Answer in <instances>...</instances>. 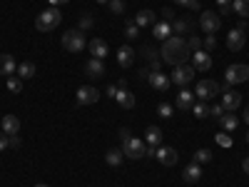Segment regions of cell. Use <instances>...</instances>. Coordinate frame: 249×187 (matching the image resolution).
I'll use <instances>...</instances> for the list:
<instances>
[{"instance_id":"cell-1","label":"cell","mask_w":249,"mask_h":187,"mask_svg":"<svg viewBox=\"0 0 249 187\" xmlns=\"http://www.w3.org/2000/svg\"><path fill=\"white\" fill-rule=\"evenodd\" d=\"M160 57H162V62H167V65L177 68V65H182V62L190 60L192 53H190V48H187V40L184 37L172 35V37L164 40V45L160 50Z\"/></svg>"},{"instance_id":"cell-2","label":"cell","mask_w":249,"mask_h":187,"mask_svg":"<svg viewBox=\"0 0 249 187\" xmlns=\"http://www.w3.org/2000/svg\"><path fill=\"white\" fill-rule=\"evenodd\" d=\"M60 20H62L60 10L57 8H48V10H43V13L35 18V28L40 33H50V30H55L60 25Z\"/></svg>"},{"instance_id":"cell-3","label":"cell","mask_w":249,"mask_h":187,"mask_svg":"<svg viewBox=\"0 0 249 187\" xmlns=\"http://www.w3.org/2000/svg\"><path fill=\"white\" fill-rule=\"evenodd\" d=\"M85 33L82 30H68L65 35H62V48L70 50V53H82L85 50Z\"/></svg>"},{"instance_id":"cell-4","label":"cell","mask_w":249,"mask_h":187,"mask_svg":"<svg viewBox=\"0 0 249 187\" xmlns=\"http://www.w3.org/2000/svg\"><path fill=\"white\" fill-rule=\"evenodd\" d=\"M249 80V65H242V62H237V65H230L224 73V88L230 85H237V82H247Z\"/></svg>"},{"instance_id":"cell-5","label":"cell","mask_w":249,"mask_h":187,"mask_svg":"<svg viewBox=\"0 0 249 187\" xmlns=\"http://www.w3.org/2000/svg\"><path fill=\"white\" fill-rule=\"evenodd\" d=\"M199 28H202L207 35H214V33L222 28V18H219V13H214V10H204V13H199Z\"/></svg>"},{"instance_id":"cell-6","label":"cell","mask_w":249,"mask_h":187,"mask_svg":"<svg viewBox=\"0 0 249 187\" xmlns=\"http://www.w3.org/2000/svg\"><path fill=\"white\" fill-rule=\"evenodd\" d=\"M195 65H187V62H182V65H177L175 68V73H172V82H175V85H179V88H184L187 85V82H192L195 80Z\"/></svg>"},{"instance_id":"cell-7","label":"cell","mask_w":249,"mask_h":187,"mask_svg":"<svg viewBox=\"0 0 249 187\" xmlns=\"http://www.w3.org/2000/svg\"><path fill=\"white\" fill-rule=\"evenodd\" d=\"M214 95H219V82H214V80H199L197 82L195 97H199L202 102H207V100H212Z\"/></svg>"},{"instance_id":"cell-8","label":"cell","mask_w":249,"mask_h":187,"mask_svg":"<svg viewBox=\"0 0 249 187\" xmlns=\"http://www.w3.org/2000/svg\"><path fill=\"white\" fill-rule=\"evenodd\" d=\"M144 148H147V142H144V140L130 137V142L122 145V152L127 155L130 160H140V157H144Z\"/></svg>"},{"instance_id":"cell-9","label":"cell","mask_w":249,"mask_h":187,"mask_svg":"<svg viewBox=\"0 0 249 187\" xmlns=\"http://www.w3.org/2000/svg\"><path fill=\"white\" fill-rule=\"evenodd\" d=\"M97 100H100V90L92 85H82L77 90V105H95Z\"/></svg>"},{"instance_id":"cell-10","label":"cell","mask_w":249,"mask_h":187,"mask_svg":"<svg viewBox=\"0 0 249 187\" xmlns=\"http://www.w3.org/2000/svg\"><path fill=\"white\" fill-rule=\"evenodd\" d=\"M219 105L227 110V112H234L239 105H242V95L237 93V90H224V95H222V102Z\"/></svg>"},{"instance_id":"cell-11","label":"cell","mask_w":249,"mask_h":187,"mask_svg":"<svg viewBox=\"0 0 249 187\" xmlns=\"http://www.w3.org/2000/svg\"><path fill=\"white\" fill-rule=\"evenodd\" d=\"M244 43H247V30H239V28L230 30V35H227V48L237 53L244 48Z\"/></svg>"},{"instance_id":"cell-12","label":"cell","mask_w":249,"mask_h":187,"mask_svg":"<svg viewBox=\"0 0 249 187\" xmlns=\"http://www.w3.org/2000/svg\"><path fill=\"white\" fill-rule=\"evenodd\" d=\"M192 62H195V70L207 73V70L212 68V55L207 53V50H197V53H192Z\"/></svg>"},{"instance_id":"cell-13","label":"cell","mask_w":249,"mask_h":187,"mask_svg":"<svg viewBox=\"0 0 249 187\" xmlns=\"http://www.w3.org/2000/svg\"><path fill=\"white\" fill-rule=\"evenodd\" d=\"M85 73L90 75V77H105V62L102 60H97V57H90L88 62H85Z\"/></svg>"},{"instance_id":"cell-14","label":"cell","mask_w":249,"mask_h":187,"mask_svg":"<svg viewBox=\"0 0 249 187\" xmlns=\"http://www.w3.org/2000/svg\"><path fill=\"white\" fill-rule=\"evenodd\" d=\"M88 48H90V55H92V57H97V60L107 57V43H105L102 37H92L90 43H88Z\"/></svg>"},{"instance_id":"cell-15","label":"cell","mask_w":249,"mask_h":187,"mask_svg":"<svg viewBox=\"0 0 249 187\" xmlns=\"http://www.w3.org/2000/svg\"><path fill=\"white\" fill-rule=\"evenodd\" d=\"M175 105H177V110H192V105H195V93H190V90L182 88V90L177 93Z\"/></svg>"},{"instance_id":"cell-16","label":"cell","mask_w":249,"mask_h":187,"mask_svg":"<svg viewBox=\"0 0 249 187\" xmlns=\"http://www.w3.org/2000/svg\"><path fill=\"white\" fill-rule=\"evenodd\" d=\"M147 80H150V85H152L155 90H160V93H164V90L170 88V82H172L164 73H150V75H147Z\"/></svg>"},{"instance_id":"cell-17","label":"cell","mask_w":249,"mask_h":187,"mask_svg":"<svg viewBox=\"0 0 249 187\" xmlns=\"http://www.w3.org/2000/svg\"><path fill=\"white\" fill-rule=\"evenodd\" d=\"M162 165H167V168H172V165L177 162V150L175 148H157V155H155Z\"/></svg>"},{"instance_id":"cell-18","label":"cell","mask_w":249,"mask_h":187,"mask_svg":"<svg viewBox=\"0 0 249 187\" xmlns=\"http://www.w3.org/2000/svg\"><path fill=\"white\" fill-rule=\"evenodd\" d=\"M199 177H202V168H199L197 162L187 165V168H184V172H182V180H184L187 185H195V182H197Z\"/></svg>"},{"instance_id":"cell-19","label":"cell","mask_w":249,"mask_h":187,"mask_svg":"<svg viewBox=\"0 0 249 187\" xmlns=\"http://www.w3.org/2000/svg\"><path fill=\"white\" fill-rule=\"evenodd\" d=\"M0 128H3L5 135H18L20 130V120L15 115H3V122H0Z\"/></svg>"},{"instance_id":"cell-20","label":"cell","mask_w":249,"mask_h":187,"mask_svg":"<svg viewBox=\"0 0 249 187\" xmlns=\"http://www.w3.org/2000/svg\"><path fill=\"white\" fill-rule=\"evenodd\" d=\"M117 62L122 68H130L132 62H135V50L130 48V45H122L120 50H117Z\"/></svg>"},{"instance_id":"cell-21","label":"cell","mask_w":249,"mask_h":187,"mask_svg":"<svg viewBox=\"0 0 249 187\" xmlns=\"http://www.w3.org/2000/svg\"><path fill=\"white\" fill-rule=\"evenodd\" d=\"M115 100H117V105L124 108V110H132V108H135V95H132L130 90H117Z\"/></svg>"},{"instance_id":"cell-22","label":"cell","mask_w":249,"mask_h":187,"mask_svg":"<svg viewBox=\"0 0 249 187\" xmlns=\"http://www.w3.org/2000/svg\"><path fill=\"white\" fill-rule=\"evenodd\" d=\"M192 28H195V23L190 18H177L175 23H172V33L175 35H184V33H192Z\"/></svg>"},{"instance_id":"cell-23","label":"cell","mask_w":249,"mask_h":187,"mask_svg":"<svg viewBox=\"0 0 249 187\" xmlns=\"http://www.w3.org/2000/svg\"><path fill=\"white\" fill-rule=\"evenodd\" d=\"M135 25H137V28H147V25H155V13H152V10H147V8H144V10H140V13L135 15Z\"/></svg>"},{"instance_id":"cell-24","label":"cell","mask_w":249,"mask_h":187,"mask_svg":"<svg viewBox=\"0 0 249 187\" xmlns=\"http://www.w3.org/2000/svg\"><path fill=\"white\" fill-rule=\"evenodd\" d=\"M15 70H18V65H15L13 55H8V53L0 55V75H13Z\"/></svg>"},{"instance_id":"cell-25","label":"cell","mask_w":249,"mask_h":187,"mask_svg":"<svg viewBox=\"0 0 249 187\" xmlns=\"http://www.w3.org/2000/svg\"><path fill=\"white\" fill-rule=\"evenodd\" d=\"M152 33H155L157 40H162V43H164L167 37H172V23H164V20H162V23H155Z\"/></svg>"},{"instance_id":"cell-26","label":"cell","mask_w":249,"mask_h":187,"mask_svg":"<svg viewBox=\"0 0 249 187\" xmlns=\"http://www.w3.org/2000/svg\"><path fill=\"white\" fill-rule=\"evenodd\" d=\"M144 142H147V145H155V148H160V142H162V130L155 128V125H152V128H147V130H144Z\"/></svg>"},{"instance_id":"cell-27","label":"cell","mask_w":249,"mask_h":187,"mask_svg":"<svg viewBox=\"0 0 249 187\" xmlns=\"http://www.w3.org/2000/svg\"><path fill=\"white\" fill-rule=\"evenodd\" d=\"M219 125L227 130V132H232V130H237V125H239V117L237 115H232V112H227V115H222L219 117Z\"/></svg>"},{"instance_id":"cell-28","label":"cell","mask_w":249,"mask_h":187,"mask_svg":"<svg viewBox=\"0 0 249 187\" xmlns=\"http://www.w3.org/2000/svg\"><path fill=\"white\" fill-rule=\"evenodd\" d=\"M232 10H234L242 20H247V18H249V0H232Z\"/></svg>"},{"instance_id":"cell-29","label":"cell","mask_w":249,"mask_h":187,"mask_svg":"<svg viewBox=\"0 0 249 187\" xmlns=\"http://www.w3.org/2000/svg\"><path fill=\"white\" fill-rule=\"evenodd\" d=\"M35 75V65H33V62H20V65H18V77L20 80H30Z\"/></svg>"},{"instance_id":"cell-30","label":"cell","mask_w":249,"mask_h":187,"mask_svg":"<svg viewBox=\"0 0 249 187\" xmlns=\"http://www.w3.org/2000/svg\"><path fill=\"white\" fill-rule=\"evenodd\" d=\"M122 160H124V152L122 150H107V155H105V162L110 165V168H117Z\"/></svg>"},{"instance_id":"cell-31","label":"cell","mask_w":249,"mask_h":187,"mask_svg":"<svg viewBox=\"0 0 249 187\" xmlns=\"http://www.w3.org/2000/svg\"><path fill=\"white\" fill-rule=\"evenodd\" d=\"M192 112H195V117H210V105H207V102H195L192 105Z\"/></svg>"},{"instance_id":"cell-32","label":"cell","mask_w":249,"mask_h":187,"mask_svg":"<svg viewBox=\"0 0 249 187\" xmlns=\"http://www.w3.org/2000/svg\"><path fill=\"white\" fill-rule=\"evenodd\" d=\"M8 90L10 93H20V90H23V80H20L18 75H10L8 77Z\"/></svg>"},{"instance_id":"cell-33","label":"cell","mask_w":249,"mask_h":187,"mask_svg":"<svg viewBox=\"0 0 249 187\" xmlns=\"http://www.w3.org/2000/svg\"><path fill=\"white\" fill-rule=\"evenodd\" d=\"M124 35H127L130 40H135L140 35V28L135 25V20H127V23H124Z\"/></svg>"},{"instance_id":"cell-34","label":"cell","mask_w":249,"mask_h":187,"mask_svg":"<svg viewBox=\"0 0 249 187\" xmlns=\"http://www.w3.org/2000/svg\"><path fill=\"white\" fill-rule=\"evenodd\" d=\"M142 57L147 60V62H152V60H160V53H157L152 45H144V48H142Z\"/></svg>"},{"instance_id":"cell-35","label":"cell","mask_w":249,"mask_h":187,"mask_svg":"<svg viewBox=\"0 0 249 187\" xmlns=\"http://www.w3.org/2000/svg\"><path fill=\"white\" fill-rule=\"evenodd\" d=\"M210 160H212V152L207 150V148H202V150H197V152H195V162H197V165H202V162H210Z\"/></svg>"},{"instance_id":"cell-36","label":"cell","mask_w":249,"mask_h":187,"mask_svg":"<svg viewBox=\"0 0 249 187\" xmlns=\"http://www.w3.org/2000/svg\"><path fill=\"white\" fill-rule=\"evenodd\" d=\"M107 8H110V13H115V15H122V13H124V3H122V0H110Z\"/></svg>"},{"instance_id":"cell-37","label":"cell","mask_w":249,"mask_h":187,"mask_svg":"<svg viewBox=\"0 0 249 187\" xmlns=\"http://www.w3.org/2000/svg\"><path fill=\"white\" fill-rule=\"evenodd\" d=\"M187 48H190V53H197V50H202V40H199V35H192L190 40H187Z\"/></svg>"},{"instance_id":"cell-38","label":"cell","mask_w":249,"mask_h":187,"mask_svg":"<svg viewBox=\"0 0 249 187\" xmlns=\"http://www.w3.org/2000/svg\"><path fill=\"white\" fill-rule=\"evenodd\" d=\"M92 25H95L92 15H90V13H85V15L80 18V28H77V30H88V28H92Z\"/></svg>"},{"instance_id":"cell-39","label":"cell","mask_w":249,"mask_h":187,"mask_svg":"<svg viewBox=\"0 0 249 187\" xmlns=\"http://www.w3.org/2000/svg\"><path fill=\"white\" fill-rule=\"evenodd\" d=\"M214 140H217V145H219V148H232V137L227 135V132H219Z\"/></svg>"},{"instance_id":"cell-40","label":"cell","mask_w":249,"mask_h":187,"mask_svg":"<svg viewBox=\"0 0 249 187\" xmlns=\"http://www.w3.org/2000/svg\"><path fill=\"white\" fill-rule=\"evenodd\" d=\"M160 15H162L164 23H175V20H177V15H175V10H172V8H164Z\"/></svg>"},{"instance_id":"cell-41","label":"cell","mask_w":249,"mask_h":187,"mask_svg":"<svg viewBox=\"0 0 249 187\" xmlns=\"http://www.w3.org/2000/svg\"><path fill=\"white\" fill-rule=\"evenodd\" d=\"M157 115H160V117H172V105H167V102H162V105L157 108Z\"/></svg>"},{"instance_id":"cell-42","label":"cell","mask_w":249,"mask_h":187,"mask_svg":"<svg viewBox=\"0 0 249 187\" xmlns=\"http://www.w3.org/2000/svg\"><path fill=\"white\" fill-rule=\"evenodd\" d=\"M214 48H217V37H214V35H207V37H204V50L212 53Z\"/></svg>"},{"instance_id":"cell-43","label":"cell","mask_w":249,"mask_h":187,"mask_svg":"<svg viewBox=\"0 0 249 187\" xmlns=\"http://www.w3.org/2000/svg\"><path fill=\"white\" fill-rule=\"evenodd\" d=\"M222 115H224V108H222V105H212V108H210V117H214L217 122H219Z\"/></svg>"},{"instance_id":"cell-44","label":"cell","mask_w":249,"mask_h":187,"mask_svg":"<svg viewBox=\"0 0 249 187\" xmlns=\"http://www.w3.org/2000/svg\"><path fill=\"white\" fill-rule=\"evenodd\" d=\"M175 3H179V5H187L190 10H199V0H175Z\"/></svg>"},{"instance_id":"cell-45","label":"cell","mask_w":249,"mask_h":187,"mask_svg":"<svg viewBox=\"0 0 249 187\" xmlns=\"http://www.w3.org/2000/svg\"><path fill=\"white\" fill-rule=\"evenodd\" d=\"M130 137H132V132H130L127 128H122V130H120V142H122V145H124V142H130Z\"/></svg>"},{"instance_id":"cell-46","label":"cell","mask_w":249,"mask_h":187,"mask_svg":"<svg viewBox=\"0 0 249 187\" xmlns=\"http://www.w3.org/2000/svg\"><path fill=\"white\" fill-rule=\"evenodd\" d=\"M8 145H10V148H20L23 142H20V137H18V135H8Z\"/></svg>"},{"instance_id":"cell-47","label":"cell","mask_w":249,"mask_h":187,"mask_svg":"<svg viewBox=\"0 0 249 187\" xmlns=\"http://www.w3.org/2000/svg\"><path fill=\"white\" fill-rule=\"evenodd\" d=\"M217 5L222 8V13H227V10L232 8V0H217Z\"/></svg>"},{"instance_id":"cell-48","label":"cell","mask_w":249,"mask_h":187,"mask_svg":"<svg viewBox=\"0 0 249 187\" xmlns=\"http://www.w3.org/2000/svg\"><path fill=\"white\" fill-rule=\"evenodd\" d=\"M5 148H8V135H5L3 130H0V152H3Z\"/></svg>"},{"instance_id":"cell-49","label":"cell","mask_w":249,"mask_h":187,"mask_svg":"<svg viewBox=\"0 0 249 187\" xmlns=\"http://www.w3.org/2000/svg\"><path fill=\"white\" fill-rule=\"evenodd\" d=\"M157 155V148L155 145H147V148H144V157H155Z\"/></svg>"},{"instance_id":"cell-50","label":"cell","mask_w":249,"mask_h":187,"mask_svg":"<svg viewBox=\"0 0 249 187\" xmlns=\"http://www.w3.org/2000/svg\"><path fill=\"white\" fill-rule=\"evenodd\" d=\"M117 95V85H107L105 88V97H115Z\"/></svg>"},{"instance_id":"cell-51","label":"cell","mask_w":249,"mask_h":187,"mask_svg":"<svg viewBox=\"0 0 249 187\" xmlns=\"http://www.w3.org/2000/svg\"><path fill=\"white\" fill-rule=\"evenodd\" d=\"M48 3H50L53 8H57V5H62V3H70V0H48Z\"/></svg>"},{"instance_id":"cell-52","label":"cell","mask_w":249,"mask_h":187,"mask_svg":"<svg viewBox=\"0 0 249 187\" xmlns=\"http://www.w3.org/2000/svg\"><path fill=\"white\" fill-rule=\"evenodd\" d=\"M242 170H244V175H249V157L242 162Z\"/></svg>"},{"instance_id":"cell-53","label":"cell","mask_w":249,"mask_h":187,"mask_svg":"<svg viewBox=\"0 0 249 187\" xmlns=\"http://www.w3.org/2000/svg\"><path fill=\"white\" fill-rule=\"evenodd\" d=\"M244 122H247V125H249V105H247V108H244Z\"/></svg>"},{"instance_id":"cell-54","label":"cell","mask_w":249,"mask_h":187,"mask_svg":"<svg viewBox=\"0 0 249 187\" xmlns=\"http://www.w3.org/2000/svg\"><path fill=\"white\" fill-rule=\"evenodd\" d=\"M95 3H100V5H107V3H110V0H95Z\"/></svg>"},{"instance_id":"cell-55","label":"cell","mask_w":249,"mask_h":187,"mask_svg":"<svg viewBox=\"0 0 249 187\" xmlns=\"http://www.w3.org/2000/svg\"><path fill=\"white\" fill-rule=\"evenodd\" d=\"M35 187H50V185H35Z\"/></svg>"},{"instance_id":"cell-56","label":"cell","mask_w":249,"mask_h":187,"mask_svg":"<svg viewBox=\"0 0 249 187\" xmlns=\"http://www.w3.org/2000/svg\"><path fill=\"white\" fill-rule=\"evenodd\" d=\"M247 142H249V132H247Z\"/></svg>"},{"instance_id":"cell-57","label":"cell","mask_w":249,"mask_h":187,"mask_svg":"<svg viewBox=\"0 0 249 187\" xmlns=\"http://www.w3.org/2000/svg\"><path fill=\"white\" fill-rule=\"evenodd\" d=\"M122 3H124V0H122Z\"/></svg>"}]
</instances>
